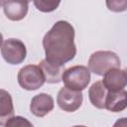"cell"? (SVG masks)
I'll return each mask as SVG.
<instances>
[{"label": "cell", "mask_w": 127, "mask_h": 127, "mask_svg": "<svg viewBox=\"0 0 127 127\" xmlns=\"http://www.w3.org/2000/svg\"><path fill=\"white\" fill-rule=\"evenodd\" d=\"M43 48L46 60L64 65L76 55L74 29L67 21H58L44 36Z\"/></svg>", "instance_id": "1"}, {"label": "cell", "mask_w": 127, "mask_h": 127, "mask_svg": "<svg viewBox=\"0 0 127 127\" xmlns=\"http://www.w3.org/2000/svg\"><path fill=\"white\" fill-rule=\"evenodd\" d=\"M120 64V59L114 52L97 51L89 57L88 69L97 75H103L110 69L119 68Z\"/></svg>", "instance_id": "2"}, {"label": "cell", "mask_w": 127, "mask_h": 127, "mask_svg": "<svg viewBox=\"0 0 127 127\" xmlns=\"http://www.w3.org/2000/svg\"><path fill=\"white\" fill-rule=\"evenodd\" d=\"M62 80L65 87L81 91L87 87L90 81V71L84 65H73L64 71Z\"/></svg>", "instance_id": "3"}, {"label": "cell", "mask_w": 127, "mask_h": 127, "mask_svg": "<svg viewBox=\"0 0 127 127\" xmlns=\"http://www.w3.org/2000/svg\"><path fill=\"white\" fill-rule=\"evenodd\" d=\"M18 83L26 90H36L45 83L44 74L39 65L28 64L18 72Z\"/></svg>", "instance_id": "4"}, {"label": "cell", "mask_w": 127, "mask_h": 127, "mask_svg": "<svg viewBox=\"0 0 127 127\" xmlns=\"http://www.w3.org/2000/svg\"><path fill=\"white\" fill-rule=\"evenodd\" d=\"M1 55L8 64H19L26 59V46L21 40L14 38L7 39L1 46Z\"/></svg>", "instance_id": "5"}, {"label": "cell", "mask_w": 127, "mask_h": 127, "mask_svg": "<svg viewBox=\"0 0 127 127\" xmlns=\"http://www.w3.org/2000/svg\"><path fill=\"white\" fill-rule=\"evenodd\" d=\"M83 96L81 91L69 89L67 87H62L58 92L57 103L59 107L66 112L76 111L82 103Z\"/></svg>", "instance_id": "6"}, {"label": "cell", "mask_w": 127, "mask_h": 127, "mask_svg": "<svg viewBox=\"0 0 127 127\" xmlns=\"http://www.w3.org/2000/svg\"><path fill=\"white\" fill-rule=\"evenodd\" d=\"M103 86L108 91H120L125 89L127 83V74L125 69L113 68L103 74Z\"/></svg>", "instance_id": "7"}, {"label": "cell", "mask_w": 127, "mask_h": 127, "mask_svg": "<svg viewBox=\"0 0 127 127\" xmlns=\"http://www.w3.org/2000/svg\"><path fill=\"white\" fill-rule=\"evenodd\" d=\"M55 103L52 95L48 93H39L35 95L30 103L31 112L37 117H44L54 109Z\"/></svg>", "instance_id": "8"}, {"label": "cell", "mask_w": 127, "mask_h": 127, "mask_svg": "<svg viewBox=\"0 0 127 127\" xmlns=\"http://www.w3.org/2000/svg\"><path fill=\"white\" fill-rule=\"evenodd\" d=\"M2 6L8 19L11 21H20L26 17L29 3L27 1H4Z\"/></svg>", "instance_id": "9"}, {"label": "cell", "mask_w": 127, "mask_h": 127, "mask_svg": "<svg viewBox=\"0 0 127 127\" xmlns=\"http://www.w3.org/2000/svg\"><path fill=\"white\" fill-rule=\"evenodd\" d=\"M127 106V92L125 89L120 91H108L105 96L104 108L111 112H120Z\"/></svg>", "instance_id": "10"}, {"label": "cell", "mask_w": 127, "mask_h": 127, "mask_svg": "<svg viewBox=\"0 0 127 127\" xmlns=\"http://www.w3.org/2000/svg\"><path fill=\"white\" fill-rule=\"evenodd\" d=\"M39 66L44 74L45 81L48 83H59L62 80L64 71L65 70L64 65L51 63L46 59L41 61Z\"/></svg>", "instance_id": "11"}, {"label": "cell", "mask_w": 127, "mask_h": 127, "mask_svg": "<svg viewBox=\"0 0 127 127\" xmlns=\"http://www.w3.org/2000/svg\"><path fill=\"white\" fill-rule=\"evenodd\" d=\"M14 116V105L11 94L0 88V125L5 126L6 122Z\"/></svg>", "instance_id": "12"}, {"label": "cell", "mask_w": 127, "mask_h": 127, "mask_svg": "<svg viewBox=\"0 0 127 127\" xmlns=\"http://www.w3.org/2000/svg\"><path fill=\"white\" fill-rule=\"evenodd\" d=\"M106 94H107V89L103 86L101 81H96L92 83L88 89V97L90 103L98 109L104 108V101Z\"/></svg>", "instance_id": "13"}, {"label": "cell", "mask_w": 127, "mask_h": 127, "mask_svg": "<svg viewBox=\"0 0 127 127\" xmlns=\"http://www.w3.org/2000/svg\"><path fill=\"white\" fill-rule=\"evenodd\" d=\"M60 1H43V0H40V1H35L34 2V5L36 6V8L39 10V11H42V12H52L54 10H56L58 8V6L60 5Z\"/></svg>", "instance_id": "14"}, {"label": "cell", "mask_w": 127, "mask_h": 127, "mask_svg": "<svg viewBox=\"0 0 127 127\" xmlns=\"http://www.w3.org/2000/svg\"><path fill=\"white\" fill-rule=\"evenodd\" d=\"M5 127H34V126L25 117H22V116H13L12 118H10L6 122Z\"/></svg>", "instance_id": "15"}, {"label": "cell", "mask_w": 127, "mask_h": 127, "mask_svg": "<svg viewBox=\"0 0 127 127\" xmlns=\"http://www.w3.org/2000/svg\"><path fill=\"white\" fill-rule=\"evenodd\" d=\"M124 1L122 2H119V1H107L106 2V5L108 6V9L111 10V11H114V12H121V11H124L126 9V6H120V4H122Z\"/></svg>", "instance_id": "16"}, {"label": "cell", "mask_w": 127, "mask_h": 127, "mask_svg": "<svg viewBox=\"0 0 127 127\" xmlns=\"http://www.w3.org/2000/svg\"><path fill=\"white\" fill-rule=\"evenodd\" d=\"M112 127H127V118L122 117V118L118 119Z\"/></svg>", "instance_id": "17"}, {"label": "cell", "mask_w": 127, "mask_h": 127, "mask_svg": "<svg viewBox=\"0 0 127 127\" xmlns=\"http://www.w3.org/2000/svg\"><path fill=\"white\" fill-rule=\"evenodd\" d=\"M2 44H3V35L0 33V48H1Z\"/></svg>", "instance_id": "18"}, {"label": "cell", "mask_w": 127, "mask_h": 127, "mask_svg": "<svg viewBox=\"0 0 127 127\" xmlns=\"http://www.w3.org/2000/svg\"><path fill=\"white\" fill-rule=\"evenodd\" d=\"M72 127H86L84 125H75V126H72Z\"/></svg>", "instance_id": "19"}, {"label": "cell", "mask_w": 127, "mask_h": 127, "mask_svg": "<svg viewBox=\"0 0 127 127\" xmlns=\"http://www.w3.org/2000/svg\"><path fill=\"white\" fill-rule=\"evenodd\" d=\"M2 3H3V2H1V1H0V6H1V5H2Z\"/></svg>", "instance_id": "20"}]
</instances>
